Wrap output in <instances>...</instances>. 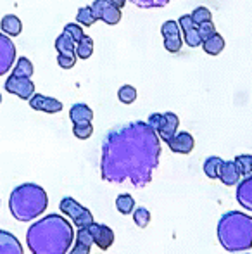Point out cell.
Wrapping results in <instances>:
<instances>
[{
    "label": "cell",
    "instance_id": "obj_9",
    "mask_svg": "<svg viewBox=\"0 0 252 254\" xmlns=\"http://www.w3.org/2000/svg\"><path fill=\"white\" fill-rule=\"evenodd\" d=\"M161 33H162V38H164V49L171 54H176L182 51V45H183V40H182V28H180L178 21H166L162 23L161 26Z\"/></svg>",
    "mask_w": 252,
    "mask_h": 254
},
{
    "label": "cell",
    "instance_id": "obj_28",
    "mask_svg": "<svg viewBox=\"0 0 252 254\" xmlns=\"http://www.w3.org/2000/svg\"><path fill=\"white\" fill-rule=\"evenodd\" d=\"M190 17L194 19V23H195V24H202V23H205V21H212L211 10H209L207 7H204V5L195 7V9L192 10Z\"/></svg>",
    "mask_w": 252,
    "mask_h": 254
},
{
    "label": "cell",
    "instance_id": "obj_12",
    "mask_svg": "<svg viewBox=\"0 0 252 254\" xmlns=\"http://www.w3.org/2000/svg\"><path fill=\"white\" fill-rule=\"evenodd\" d=\"M90 232L92 237H94V244L97 246L102 251H107L112 244H114V232H112L111 227L104 223H92L90 225Z\"/></svg>",
    "mask_w": 252,
    "mask_h": 254
},
{
    "label": "cell",
    "instance_id": "obj_24",
    "mask_svg": "<svg viewBox=\"0 0 252 254\" xmlns=\"http://www.w3.org/2000/svg\"><path fill=\"white\" fill-rule=\"evenodd\" d=\"M223 159L218 156H211L207 157V159L204 161V173L207 178H211V180H214V178H218V173H219V166H221Z\"/></svg>",
    "mask_w": 252,
    "mask_h": 254
},
{
    "label": "cell",
    "instance_id": "obj_27",
    "mask_svg": "<svg viewBox=\"0 0 252 254\" xmlns=\"http://www.w3.org/2000/svg\"><path fill=\"white\" fill-rule=\"evenodd\" d=\"M133 221L138 228H147V225L151 223V211L147 207H137V209H133Z\"/></svg>",
    "mask_w": 252,
    "mask_h": 254
},
{
    "label": "cell",
    "instance_id": "obj_7",
    "mask_svg": "<svg viewBox=\"0 0 252 254\" xmlns=\"http://www.w3.org/2000/svg\"><path fill=\"white\" fill-rule=\"evenodd\" d=\"M3 88H5V92H9V94H12V95H17V97L23 99V101H30L31 95L35 94V83L31 78L16 76V74H12V73H10V76L5 80Z\"/></svg>",
    "mask_w": 252,
    "mask_h": 254
},
{
    "label": "cell",
    "instance_id": "obj_8",
    "mask_svg": "<svg viewBox=\"0 0 252 254\" xmlns=\"http://www.w3.org/2000/svg\"><path fill=\"white\" fill-rule=\"evenodd\" d=\"M92 10H94L97 21L114 26L121 21V9H118L116 5H112L109 0H94L92 2Z\"/></svg>",
    "mask_w": 252,
    "mask_h": 254
},
{
    "label": "cell",
    "instance_id": "obj_34",
    "mask_svg": "<svg viewBox=\"0 0 252 254\" xmlns=\"http://www.w3.org/2000/svg\"><path fill=\"white\" fill-rule=\"evenodd\" d=\"M90 249H92V248H88V246L76 242V244L73 246V249H71V253H69V254H90Z\"/></svg>",
    "mask_w": 252,
    "mask_h": 254
},
{
    "label": "cell",
    "instance_id": "obj_32",
    "mask_svg": "<svg viewBox=\"0 0 252 254\" xmlns=\"http://www.w3.org/2000/svg\"><path fill=\"white\" fill-rule=\"evenodd\" d=\"M73 133H74V137L80 138V140H87V138H90L92 133H94V127H92V123L73 125Z\"/></svg>",
    "mask_w": 252,
    "mask_h": 254
},
{
    "label": "cell",
    "instance_id": "obj_36",
    "mask_svg": "<svg viewBox=\"0 0 252 254\" xmlns=\"http://www.w3.org/2000/svg\"><path fill=\"white\" fill-rule=\"evenodd\" d=\"M109 2H111L112 5H116V7H118V9H123V7L126 5V2H128V0H109Z\"/></svg>",
    "mask_w": 252,
    "mask_h": 254
},
{
    "label": "cell",
    "instance_id": "obj_5",
    "mask_svg": "<svg viewBox=\"0 0 252 254\" xmlns=\"http://www.w3.org/2000/svg\"><path fill=\"white\" fill-rule=\"evenodd\" d=\"M55 51H57V64L62 69H71L76 64V45L78 42L71 37V33H67L66 30L55 38Z\"/></svg>",
    "mask_w": 252,
    "mask_h": 254
},
{
    "label": "cell",
    "instance_id": "obj_10",
    "mask_svg": "<svg viewBox=\"0 0 252 254\" xmlns=\"http://www.w3.org/2000/svg\"><path fill=\"white\" fill-rule=\"evenodd\" d=\"M16 64V45L12 44L9 35L0 31V76L12 69Z\"/></svg>",
    "mask_w": 252,
    "mask_h": 254
},
{
    "label": "cell",
    "instance_id": "obj_11",
    "mask_svg": "<svg viewBox=\"0 0 252 254\" xmlns=\"http://www.w3.org/2000/svg\"><path fill=\"white\" fill-rule=\"evenodd\" d=\"M178 24H180V28H182V33H183V44H187L192 49L201 47L202 40H201V35H199V26L194 23L190 14L180 16Z\"/></svg>",
    "mask_w": 252,
    "mask_h": 254
},
{
    "label": "cell",
    "instance_id": "obj_1",
    "mask_svg": "<svg viewBox=\"0 0 252 254\" xmlns=\"http://www.w3.org/2000/svg\"><path fill=\"white\" fill-rule=\"evenodd\" d=\"M161 159V138L147 121H130L105 133L101 177L111 184L130 182L135 189L151 184Z\"/></svg>",
    "mask_w": 252,
    "mask_h": 254
},
{
    "label": "cell",
    "instance_id": "obj_25",
    "mask_svg": "<svg viewBox=\"0 0 252 254\" xmlns=\"http://www.w3.org/2000/svg\"><path fill=\"white\" fill-rule=\"evenodd\" d=\"M12 74L31 78V74H33V64H31V61L28 57H19L16 63V67L12 69Z\"/></svg>",
    "mask_w": 252,
    "mask_h": 254
},
{
    "label": "cell",
    "instance_id": "obj_16",
    "mask_svg": "<svg viewBox=\"0 0 252 254\" xmlns=\"http://www.w3.org/2000/svg\"><path fill=\"white\" fill-rule=\"evenodd\" d=\"M166 144H168V147L176 154H190L195 147V140L189 131H176Z\"/></svg>",
    "mask_w": 252,
    "mask_h": 254
},
{
    "label": "cell",
    "instance_id": "obj_18",
    "mask_svg": "<svg viewBox=\"0 0 252 254\" xmlns=\"http://www.w3.org/2000/svg\"><path fill=\"white\" fill-rule=\"evenodd\" d=\"M0 254H24L19 239L7 230H0Z\"/></svg>",
    "mask_w": 252,
    "mask_h": 254
},
{
    "label": "cell",
    "instance_id": "obj_37",
    "mask_svg": "<svg viewBox=\"0 0 252 254\" xmlns=\"http://www.w3.org/2000/svg\"><path fill=\"white\" fill-rule=\"evenodd\" d=\"M0 104H2V94H0Z\"/></svg>",
    "mask_w": 252,
    "mask_h": 254
},
{
    "label": "cell",
    "instance_id": "obj_33",
    "mask_svg": "<svg viewBox=\"0 0 252 254\" xmlns=\"http://www.w3.org/2000/svg\"><path fill=\"white\" fill-rule=\"evenodd\" d=\"M199 26V35H201V40H207L209 37H211L212 33H216V26L212 21H205V23L202 24H197Z\"/></svg>",
    "mask_w": 252,
    "mask_h": 254
},
{
    "label": "cell",
    "instance_id": "obj_38",
    "mask_svg": "<svg viewBox=\"0 0 252 254\" xmlns=\"http://www.w3.org/2000/svg\"><path fill=\"white\" fill-rule=\"evenodd\" d=\"M237 254H239V253H237ZM240 254H251V253H240Z\"/></svg>",
    "mask_w": 252,
    "mask_h": 254
},
{
    "label": "cell",
    "instance_id": "obj_31",
    "mask_svg": "<svg viewBox=\"0 0 252 254\" xmlns=\"http://www.w3.org/2000/svg\"><path fill=\"white\" fill-rule=\"evenodd\" d=\"M133 5L140 7V9H161V7H166L171 0H128Z\"/></svg>",
    "mask_w": 252,
    "mask_h": 254
},
{
    "label": "cell",
    "instance_id": "obj_21",
    "mask_svg": "<svg viewBox=\"0 0 252 254\" xmlns=\"http://www.w3.org/2000/svg\"><path fill=\"white\" fill-rule=\"evenodd\" d=\"M201 47L204 49V52L209 54V56H219V54L223 52V49H225V38L216 31V33H212L207 40L202 42Z\"/></svg>",
    "mask_w": 252,
    "mask_h": 254
},
{
    "label": "cell",
    "instance_id": "obj_3",
    "mask_svg": "<svg viewBox=\"0 0 252 254\" xmlns=\"http://www.w3.org/2000/svg\"><path fill=\"white\" fill-rule=\"evenodd\" d=\"M218 241L225 251L242 253L252 248V216L228 211L218 221Z\"/></svg>",
    "mask_w": 252,
    "mask_h": 254
},
{
    "label": "cell",
    "instance_id": "obj_23",
    "mask_svg": "<svg viewBox=\"0 0 252 254\" xmlns=\"http://www.w3.org/2000/svg\"><path fill=\"white\" fill-rule=\"evenodd\" d=\"M92 54H94V38L85 35L76 45V56L80 59H88V57H92Z\"/></svg>",
    "mask_w": 252,
    "mask_h": 254
},
{
    "label": "cell",
    "instance_id": "obj_26",
    "mask_svg": "<svg viewBox=\"0 0 252 254\" xmlns=\"http://www.w3.org/2000/svg\"><path fill=\"white\" fill-rule=\"evenodd\" d=\"M116 209L121 214H130L135 209V199L130 194H121L116 199Z\"/></svg>",
    "mask_w": 252,
    "mask_h": 254
},
{
    "label": "cell",
    "instance_id": "obj_20",
    "mask_svg": "<svg viewBox=\"0 0 252 254\" xmlns=\"http://www.w3.org/2000/svg\"><path fill=\"white\" fill-rule=\"evenodd\" d=\"M0 30H2V33L9 35V37H17V35H21V31H23V23H21L19 17L14 16V14H7V16H3L2 21H0Z\"/></svg>",
    "mask_w": 252,
    "mask_h": 254
},
{
    "label": "cell",
    "instance_id": "obj_19",
    "mask_svg": "<svg viewBox=\"0 0 252 254\" xmlns=\"http://www.w3.org/2000/svg\"><path fill=\"white\" fill-rule=\"evenodd\" d=\"M69 120L73 125H80V123H92L94 120V111L87 106V104H74L69 109Z\"/></svg>",
    "mask_w": 252,
    "mask_h": 254
},
{
    "label": "cell",
    "instance_id": "obj_35",
    "mask_svg": "<svg viewBox=\"0 0 252 254\" xmlns=\"http://www.w3.org/2000/svg\"><path fill=\"white\" fill-rule=\"evenodd\" d=\"M159 121H161V113H152L151 116H149L147 123H149V127H151V128H154V130H157Z\"/></svg>",
    "mask_w": 252,
    "mask_h": 254
},
{
    "label": "cell",
    "instance_id": "obj_30",
    "mask_svg": "<svg viewBox=\"0 0 252 254\" xmlns=\"http://www.w3.org/2000/svg\"><path fill=\"white\" fill-rule=\"evenodd\" d=\"M235 163L239 164L240 171H242V177H249L252 175V156L251 154H239L235 157Z\"/></svg>",
    "mask_w": 252,
    "mask_h": 254
},
{
    "label": "cell",
    "instance_id": "obj_17",
    "mask_svg": "<svg viewBox=\"0 0 252 254\" xmlns=\"http://www.w3.org/2000/svg\"><path fill=\"white\" fill-rule=\"evenodd\" d=\"M237 202L247 211H252V175L246 177L242 182L237 184V192H235Z\"/></svg>",
    "mask_w": 252,
    "mask_h": 254
},
{
    "label": "cell",
    "instance_id": "obj_6",
    "mask_svg": "<svg viewBox=\"0 0 252 254\" xmlns=\"http://www.w3.org/2000/svg\"><path fill=\"white\" fill-rule=\"evenodd\" d=\"M59 209H61V213L66 214L78 228L88 227V225L94 223V214L90 213V209L81 206V204L73 197H64L62 201L59 202Z\"/></svg>",
    "mask_w": 252,
    "mask_h": 254
},
{
    "label": "cell",
    "instance_id": "obj_14",
    "mask_svg": "<svg viewBox=\"0 0 252 254\" xmlns=\"http://www.w3.org/2000/svg\"><path fill=\"white\" fill-rule=\"evenodd\" d=\"M178 127H180V118L176 116L175 113L168 111V113H162L161 114V121H159V127H157V135L161 140L168 142L173 135L178 131Z\"/></svg>",
    "mask_w": 252,
    "mask_h": 254
},
{
    "label": "cell",
    "instance_id": "obj_13",
    "mask_svg": "<svg viewBox=\"0 0 252 254\" xmlns=\"http://www.w3.org/2000/svg\"><path fill=\"white\" fill-rule=\"evenodd\" d=\"M30 107L35 111H40V113H47V114H55L62 111V102L57 101L54 97H47L44 94H33L30 101Z\"/></svg>",
    "mask_w": 252,
    "mask_h": 254
},
{
    "label": "cell",
    "instance_id": "obj_22",
    "mask_svg": "<svg viewBox=\"0 0 252 254\" xmlns=\"http://www.w3.org/2000/svg\"><path fill=\"white\" fill-rule=\"evenodd\" d=\"M95 21H97V17H95V14L90 5H85V7H80V9H78V12H76L78 24H81V26H85V28H90Z\"/></svg>",
    "mask_w": 252,
    "mask_h": 254
},
{
    "label": "cell",
    "instance_id": "obj_2",
    "mask_svg": "<svg viewBox=\"0 0 252 254\" xmlns=\"http://www.w3.org/2000/svg\"><path fill=\"white\" fill-rule=\"evenodd\" d=\"M74 237L73 227L66 218L47 214L28 228L26 244L31 254H66Z\"/></svg>",
    "mask_w": 252,
    "mask_h": 254
},
{
    "label": "cell",
    "instance_id": "obj_15",
    "mask_svg": "<svg viewBox=\"0 0 252 254\" xmlns=\"http://www.w3.org/2000/svg\"><path fill=\"white\" fill-rule=\"evenodd\" d=\"M242 178V171H240L239 164L233 161H223L221 166H219V173H218V180L223 182V185L226 187H235L237 184Z\"/></svg>",
    "mask_w": 252,
    "mask_h": 254
},
{
    "label": "cell",
    "instance_id": "obj_29",
    "mask_svg": "<svg viewBox=\"0 0 252 254\" xmlns=\"http://www.w3.org/2000/svg\"><path fill=\"white\" fill-rule=\"evenodd\" d=\"M118 99L123 104H133L137 101V88L131 87V85H123L118 90Z\"/></svg>",
    "mask_w": 252,
    "mask_h": 254
},
{
    "label": "cell",
    "instance_id": "obj_4",
    "mask_svg": "<svg viewBox=\"0 0 252 254\" xmlns=\"http://www.w3.org/2000/svg\"><path fill=\"white\" fill-rule=\"evenodd\" d=\"M47 206V192L37 184H23L10 192L9 209L17 221H31L42 216Z\"/></svg>",
    "mask_w": 252,
    "mask_h": 254
}]
</instances>
